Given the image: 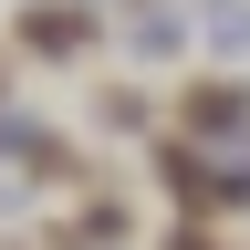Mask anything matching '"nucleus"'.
<instances>
[{
  "instance_id": "nucleus-1",
  "label": "nucleus",
  "mask_w": 250,
  "mask_h": 250,
  "mask_svg": "<svg viewBox=\"0 0 250 250\" xmlns=\"http://www.w3.org/2000/svg\"><path fill=\"white\" fill-rule=\"evenodd\" d=\"M21 42H31V52H83L94 21H83V11H21Z\"/></svg>"
},
{
  "instance_id": "nucleus-2",
  "label": "nucleus",
  "mask_w": 250,
  "mask_h": 250,
  "mask_svg": "<svg viewBox=\"0 0 250 250\" xmlns=\"http://www.w3.org/2000/svg\"><path fill=\"white\" fill-rule=\"evenodd\" d=\"M240 115V83H198V94H188V125H229Z\"/></svg>"
},
{
  "instance_id": "nucleus-3",
  "label": "nucleus",
  "mask_w": 250,
  "mask_h": 250,
  "mask_svg": "<svg viewBox=\"0 0 250 250\" xmlns=\"http://www.w3.org/2000/svg\"><path fill=\"white\" fill-rule=\"evenodd\" d=\"M167 250H208V229H177V240H167Z\"/></svg>"
}]
</instances>
